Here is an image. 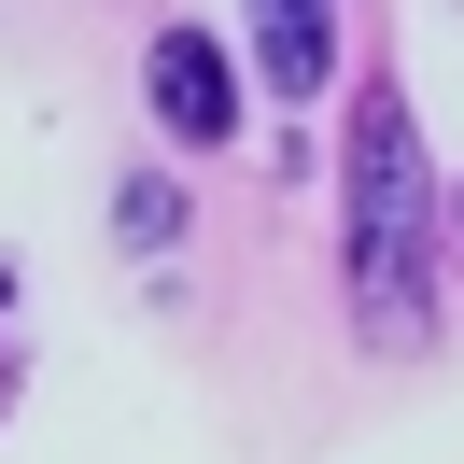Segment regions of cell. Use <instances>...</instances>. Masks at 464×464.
I'll return each instance as SVG.
<instances>
[{
  "instance_id": "obj_1",
  "label": "cell",
  "mask_w": 464,
  "mask_h": 464,
  "mask_svg": "<svg viewBox=\"0 0 464 464\" xmlns=\"http://www.w3.org/2000/svg\"><path fill=\"white\" fill-rule=\"evenodd\" d=\"M352 310L380 338L422 324V141H408V99L352 113Z\"/></svg>"
},
{
  "instance_id": "obj_2",
  "label": "cell",
  "mask_w": 464,
  "mask_h": 464,
  "mask_svg": "<svg viewBox=\"0 0 464 464\" xmlns=\"http://www.w3.org/2000/svg\"><path fill=\"white\" fill-rule=\"evenodd\" d=\"M155 113H169V141H226L239 127V85H226V57H211L198 29L155 43Z\"/></svg>"
},
{
  "instance_id": "obj_3",
  "label": "cell",
  "mask_w": 464,
  "mask_h": 464,
  "mask_svg": "<svg viewBox=\"0 0 464 464\" xmlns=\"http://www.w3.org/2000/svg\"><path fill=\"white\" fill-rule=\"evenodd\" d=\"M267 71H282V85H295V99H310V85H324V29H310V14H282V29H267Z\"/></svg>"
},
{
  "instance_id": "obj_4",
  "label": "cell",
  "mask_w": 464,
  "mask_h": 464,
  "mask_svg": "<svg viewBox=\"0 0 464 464\" xmlns=\"http://www.w3.org/2000/svg\"><path fill=\"white\" fill-rule=\"evenodd\" d=\"M282 14H310V0H282Z\"/></svg>"
}]
</instances>
